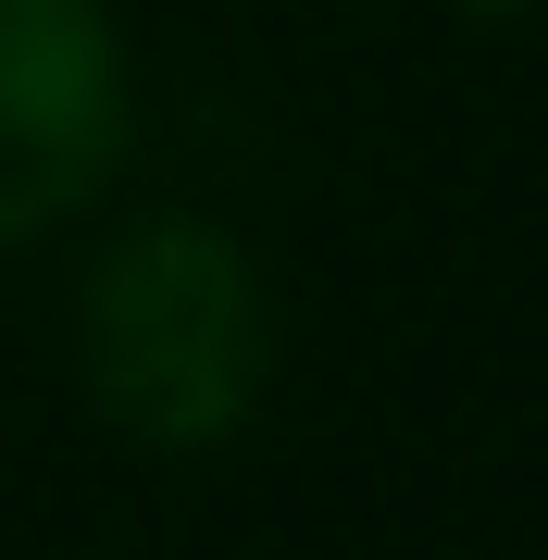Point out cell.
<instances>
[{
  "mask_svg": "<svg viewBox=\"0 0 548 560\" xmlns=\"http://www.w3.org/2000/svg\"><path fill=\"white\" fill-rule=\"evenodd\" d=\"M62 349H75V399L150 460H212L237 448L275 399V275L200 200H138L88 224L75 300H62Z\"/></svg>",
  "mask_w": 548,
  "mask_h": 560,
  "instance_id": "cell-1",
  "label": "cell"
},
{
  "mask_svg": "<svg viewBox=\"0 0 548 560\" xmlns=\"http://www.w3.org/2000/svg\"><path fill=\"white\" fill-rule=\"evenodd\" d=\"M138 162L125 0H0V249L101 224Z\"/></svg>",
  "mask_w": 548,
  "mask_h": 560,
  "instance_id": "cell-2",
  "label": "cell"
},
{
  "mask_svg": "<svg viewBox=\"0 0 548 560\" xmlns=\"http://www.w3.org/2000/svg\"><path fill=\"white\" fill-rule=\"evenodd\" d=\"M462 25H524V13H548V0H448Z\"/></svg>",
  "mask_w": 548,
  "mask_h": 560,
  "instance_id": "cell-3",
  "label": "cell"
}]
</instances>
